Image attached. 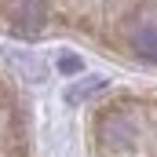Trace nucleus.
Instances as JSON below:
<instances>
[{
  "mask_svg": "<svg viewBox=\"0 0 157 157\" xmlns=\"http://www.w3.org/2000/svg\"><path fill=\"white\" fill-rule=\"evenodd\" d=\"M132 48H135L146 62L157 66V26H154V22H143V26L132 29Z\"/></svg>",
  "mask_w": 157,
  "mask_h": 157,
  "instance_id": "nucleus-1",
  "label": "nucleus"
},
{
  "mask_svg": "<svg viewBox=\"0 0 157 157\" xmlns=\"http://www.w3.org/2000/svg\"><path fill=\"white\" fill-rule=\"evenodd\" d=\"M102 135H106V143H113V146H121V143H128V139H135V128H132V121L128 117H106L102 121Z\"/></svg>",
  "mask_w": 157,
  "mask_h": 157,
  "instance_id": "nucleus-2",
  "label": "nucleus"
},
{
  "mask_svg": "<svg viewBox=\"0 0 157 157\" xmlns=\"http://www.w3.org/2000/svg\"><path fill=\"white\" fill-rule=\"evenodd\" d=\"M15 15H18V22L33 33L40 22H44V0H15Z\"/></svg>",
  "mask_w": 157,
  "mask_h": 157,
  "instance_id": "nucleus-3",
  "label": "nucleus"
},
{
  "mask_svg": "<svg viewBox=\"0 0 157 157\" xmlns=\"http://www.w3.org/2000/svg\"><path fill=\"white\" fill-rule=\"evenodd\" d=\"M99 88H106V80H102V77H84L80 84H73V88L66 91V99H70V102H80V99H88V95L99 91Z\"/></svg>",
  "mask_w": 157,
  "mask_h": 157,
  "instance_id": "nucleus-4",
  "label": "nucleus"
},
{
  "mask_svg": "<svg viewBox=\"0 0 157 157\" xmlns=\"http://www.w3.org/2000/svg\"><path fill=\"white\" fill-rule=\"evenodd\" d=\"M59 70L70 77V73H80V70H84V62H80L77 55H62V59H59Z\"/></svg>",
  "mask_w": 157,
  "mask_h": 157,
  "instance_id": "nucleus-5",
  "label": "nucleus"
}]
</instances>
